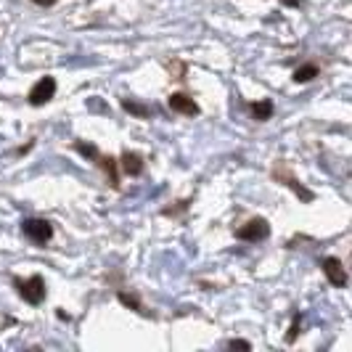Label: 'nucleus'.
I'll list each match as a JSON object with an SVG mask.
<instances>
[{
  "label": "nucleus",
  "mask_w": 352,
  "mask_h": 352,
  "mask_svg": "<svg viewBox=\"0 0 352 352\" xmlns=\"http://www.w3.org/2000/svg\"><path fill=\"white\" fill-rule=\"evenodd\" d=\"M120 302H122V305H127L130 310H135V313H141V302H138V300H133L130 294H120Z\"/></svg>",
  "instance_id": "11"
},
{
  "label": "nucleus",
  "mask_w": 352,
  "mask_h": 352,
  "mask_svg": "<svg viewBox=\"0 0 352 352\" xmlns=\"http://www.w3.org/2000/svg\"><path fill=\"white\" fill-rule=\"evenodd\" d=\"M32 3H37V6H43V8H48V6H53L56 0H32Z\"/></svg>",
  "instance_id": "14"
},
{
  "label": "nucleus",
  "mask_w": 352,
  "mask_h": 352,
  "mask_svg": "<svg viewBox=\"0 0 352 352\" xmlns=\"http://www.w3.org/2000/svg\"><path fill=\"white\" fill-rule=\"evenodd\" d=\"M124 109L130 111V114H138V117H148V109L146 106H141V104H135V101H124Z\"/></svg>",
  "instance_id": "10"
},
{
  "label": "nucleus",
  "mask_w": 352,
  "mask_h": 352,
  "mask_svg": "<svg viewBox=\"0 0 352 352\" xmlns=\"http://www.w3.org/2000/svg\"><path fill=\"white\" fill-rule=\"evenodd\" d=\"M267 233H270V226L263 217H254V220H249L247 226H241L236 230V236L241 241H263V239H267Z\"/></svg>",
  "instance_id": "3"
},
{
  "label": "nucleus",
  "mask_w": 352,
  "mask_h": 352,
  "mask_svg": "<svg viewBox=\"0 0 352 352\" xmlns=\"http://www.w3.org/2000/svg\"><path fill=\"white\" fill-rule=\"evenodd\" d=\"M170 109H173V111H177V114H188V117L199 114V106H196V101H191L186 93H173V96H170Z\"/></svg>",
  "instance_id": "6"
},
{
  "label": "nucleus",
  "mask_w": 352,
  "mask_h": 352,
  "mask_svg": "<svg viewBox=\"0 0 352 352\" xmlns=\"http://www.w3.org/2000/svg\"><path fill=\"white\" fill-rule=\"evenodd\" d=\"M318 77V67L316 64H302L294 69V82H310Z\"/></svg>",
  "instance_id": "9"
},
{
  "label": "nucleus",
  "mask_w": 352,
  "mask_h": 352,
  "mask_svg": "<svg viewBox=\"0 0 352 352\" xmlns=\"http://www.w3.org/2000/svg\"><path fill=\"white\" fill-rule=\"evenodd\" d=\"M21 230L27 239H32L35 244H48L53 236V226L48 220H40V217H30L21 223Z\"/></svg>",
  "instance_id": "1"
},
{
  "label": "nucleus",
  "mask_w": 352,
  "mask_h": 352,
  "mask_svg": "<svg viewBox=\"0 0 352 352\" xmlns=\"http://www.w3.org/2000/svg\"><path fill=\"white\" fill-rule=\"evenodd\" d=\"M122 167L127 175H138V173L143 170V159L138 157V154H133V151H127V154L122 157Z\"/></svg>",
  "instance_id": "7"
},
{
  "label": "nucleus",
  "mask_w": 352,
  "mask_h": 352,
  "mask_svg": "<svg viewBox=\"0 0 352 352\" xmlns=\"http://www.w3.org/2000/svg\"><path fill=\"white\" fill-rule=\"evenodd\" d=\"M252 109V117L257 120V122H265V120H270V114H273V104L270 101H254V104L249 106Z\"/></svg>",
  "instance_id": "8"
},
{
  "label": "nucleus",
  "mask_w": 352,
  "mask_h": 352,
  "mask_svg": "<svg viewBox=\"0 0 352 352\" xmlns=\"http://www.w3.org/2000/svg\"><path fill=\"white\" fill-rule=\"evenodd\" d=\"M16 286L21 300L30 302V305H40V302L45 300V281H43V276H32L27 281H19L16 278Z\"/></svg>",
  "instance_id": "2"
},
{
  "label": "nucleus",
  "mask_w": 352,
  "mask_h": 352,
  "mask_svg": "<svg viewBox=\"0 0 352 352\" xmlns=\"http://www.w3.org/2000/svg\"><path fill=\"white\" fill-rule=\"evenodd\" d=\"M74 148H77V151H80V154H85V157H96V148H93V146H88V143H74Z\"/></svg>",
  "instance_id": "12"
},
{
  "label": "nucleus",
  "mask_w": 352,
  "mask_h": 352,
  "mask_svg": "<svg viewBox=\"0 0 352 352\" xmlns=\"http://www.w3.org/2000/svg\"><path fill=\"white\" fill-rule=\"evenodd\" d=\"M228 347H230V350H249L252 344H249L247 339H233V342H230Z\"/></svg>",
  "instance_id": "13"
},
{
  "label": "nucleus",
  "mask_w": 352,
  "mask_h": 352,
  "mask_svg": "<svg viewBox=\"0 0 352 352\" xmlns=\"http://www.w3.org/2000/svg\"><path fill=\"white\" fill-rule=\"evenodd\" d=\"M283 6H294V8H297V6H302V0H281Z\"/></svg>",
  "instance_id": "15"
},
{
  "label": "nucleus",
  "mask_w": 352,
  "mask_h": 352,
  "mask_svg": "<svg viewBox=\"0 0 352 352\" xmlns=\"http://www.w3.org/2000/svg\"><path fill=\"white\" fill-rule=\"evenodd\" d=\"M53 93H56V80H53V77H43L35 88L30 90V104L32 106L48 104L53 98Z\"/></svg>",
  "instance_id": "4"
},
{
  "label": "nucleus",
  "mask_w": 352,
  "mask_h": 352,
  "mask_svg": "<svg viewBox=\"0 0 352 352\" xmlns=\"http://www.w3.org/2000/svg\"><path fill=\"white\" fill-rule=\"evenodd\" d=\"M323 273H326V278L334 283L336 289L347 286V273H344V267H342V263L336 257H326L323 260Z\"/></svg>",
  "instance_id": "5"
}]
</instances>
